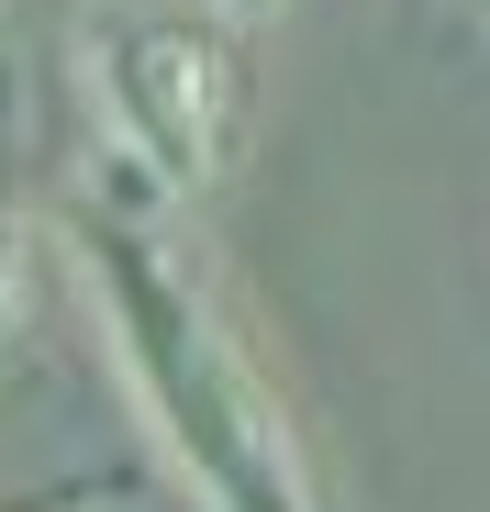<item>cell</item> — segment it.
Segmentation results:
<instances>
[{
    "mask_svg": "<svg viewBox=\"0 0 490 512\" xmlns=\"http://www.w3.org/2000/svg\"><path fill=\"white\" fill-rule=\"evenodd\" d=\"M134 201L78 190L67 201V245H78V268L101 290V323L123 346V379H134V401L156 423V446H168V468L201 490V512H323L301 423H290L268 357L245 346L223 290Z\"/></svg>",
    "mask_w": 490,
    "mask_h": 512,
    "instance_id": "1",
    "label": "cell"
},
{
    "mask_svg": "<svg viewBox=\"0 0 490 512\" xmlns=\"http://www.w3.org/2000/svg\"><path fill=\"white\" fill-rule=\"evenodd\" d=\"M78 78H90V112L123 156V190H145V201L223 190L245 112H257V78H245V45L212 12L112 0V12L78 23Z\"/></svg>",
    "mask_w": 490,
    "mask_h": 512,
    "instance_id": "2",
    "label": "cell"
},
{
    "mask_svg": "<svg viewBox=\"0 0 490 512\" xmlns=\"http://www.w3.org/2000/svg\"><path fill=\"white\" fill-rule=\"evenodd\" d=\"M201 12H212V23L234 34V23H279V12H290V0H201Z\"/></svg>",
    "mask_w": 490,
    "mask_h": 512,
    "instance_id": "3",
    "label": "cell"
},
{
    "mask_svg": "<svg viewBox=\"0 0 490 512\" xmlns=\"http://www.w3.org/2000/svg\"><path fill=\"white\" fill-rule=\"evenodd\" d=\"M457 12H468V23H479V34H490V0H457Z\"/></svg>",
    "mask_w": 490,
    "mask_h": 512,
    "instance_id": "4",
    "label": "cell"
}]
</instances>
